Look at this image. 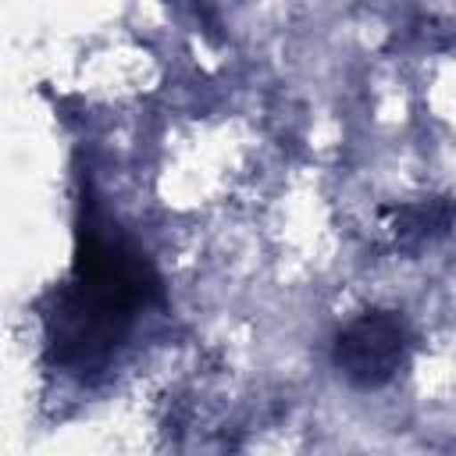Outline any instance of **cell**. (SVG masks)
<instances>
[{"instance_id":"cell-1","label":"cell","mask_w":456,"mask_h":456,"mask_svg":"<svg viewBox=\"0 0 456 456\" xmlns=\"http://www.w3.org/2000/svg\"><path fill=\"white\" fill-rule=\"evenodd\" d=\"M150 303H160V278L142 249L86 214L71 278L57 285L43 321L50 360L68 370L100 367Z\"/></svg>"},{"instance_id":"cell-2","label":"cell","mask_w":456,"mask_h":456,"mask_svg":"<svg viewBox=\"0 0 456 456\" xmlns=\"http://www.w3.org/2000/svg\"><path fill=\"white\" fill-rule=\"evenodd\" d=\"M410 356V328L392 310H367L335 335V367L356 388L388 385Z\"/></svg>"},{"instance_id":"cell-3","label":"cell","mask_w":456,"mask_h":456,"mask_svg":"<svg viewBox=\"0 0 456 456\" xmlns=\"http://www.w3.org/2000/svg\"><path fill=\"white\" fill-rule=\"evenodd\" d=\"M452 221H456V200L449 196H435V200H420V203H406L392 210V232L403 249H413L420 242L445 235Z\"/></svg>"}]
</instances>
